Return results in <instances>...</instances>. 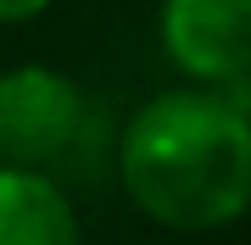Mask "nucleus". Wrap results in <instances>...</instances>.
<instances>
[{
	"label": "nucleus",
	"instance_id": "1",
	"mask_svg": "<svg viewBox=\"0 0 251 245\" xmlns=\"http://www.w3.org/2000/svg\"><path fill=\"white\" fill-rule=\"evenodd\" d=\"M117 178L151 223L218 234L251 200V117L240 89H162L128 117Z\"/></svg>",
	"mask_w": 251,
	"mask_h": 245
},
{
	"label": "nucleus",
	"instance_id": "2",
	"mask_svg": "<svg viewBox=\"0 0 251 245\" xmlns=\"http://www.w3.org/2000/svg\"><path fill=\"white\" fill-rule=\"evenodd\" d=\"M90 134L84 89L62 67L23 62L0 73V167L50 173L67 162Z\"/></svg>",
	"mask_w": 251,
	"mask_h": 245
},
{
	"label": "nucleus",
	"instance_id": "3",
	"mask_svg": "<svg viewBox=\"0 0 251 245\" xmlns=\"http://www.w3.org/2000/svg\"><path fill=\"white\" fill-rule=\"evenodd\" d=\"M156 34L196 89H240L251 73V0H162Z\"/></svg>",
	"mask_w": 251,
	"mask_h": 245
},
{
	"label": "nucleus",
	"instance_id": "4",
	"mask_svg": "<svg viewBox=\"0 0 251 245\" xmlns=\"http://www.w3.org/2000/svg\"><path fill=\"white\" fill-rule=\"evenodd\" d=\"M0 245H84L73 195L50 173L0 167Z\"/></svg>",
	"mask_w": 251,
	"mask_h": 245
},
{
	"label": "nucleus",
	"instance_id": "5",
	"mask_svg": "<svg viewBox=\"0 0 251 245\" xmlns=\"http://www.w3.org/2000/svg\"><path fill=\"white\" fill-rule=\"evenodd\" d=\"M50 0H0V28H17V22H34Z\"/></svg>",
	"mask_w": 251,
	"mask_h": 245
}]
</instances>
